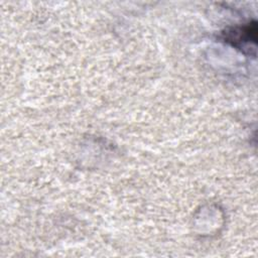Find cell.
Wrapping results in <instances>:
<instances>
[{
  "instance_id": "6da1fadb",
  "label": "cell",
  "mask_w": 258,
  "mask_h": 258,
  "mask_svg": "<svg viewBox=\"0 0 258 258\" xmlns=\"http://www.w3.org/2000/svg\"><path fill=\"white\" fill-rule=\"evenodd\" d=\"M220 38L243 54L255 57L258 39L257 21L250 20L246 23L228 27L221 32Z\"/></svg>"
}]
</instances>
